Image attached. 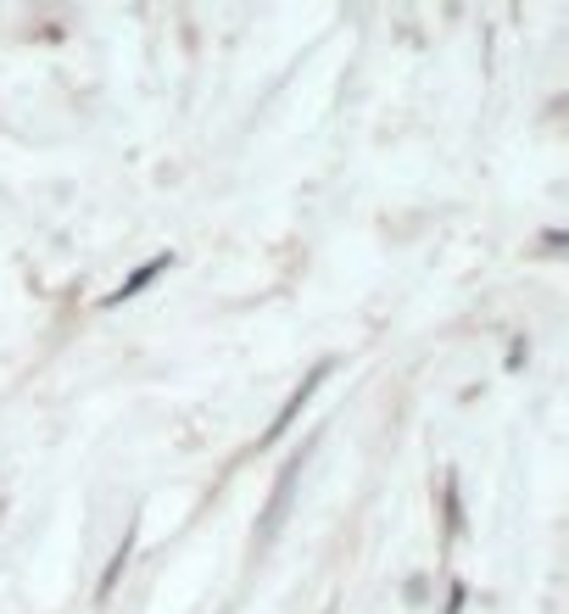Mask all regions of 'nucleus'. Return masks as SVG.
<instances>
[{
    "label": "nucleus",
    "instance_id": "nucleus-1",
    "mask_svg": "<svg viewBox=\"0 0 569 614\" xmlns=\"http://www.w3.org/2000/svg\"><path fill=\"white\" fill-rule=\"evenodd\" d=\"M329 369H336V358H324V363H318V369L307 374V381H302V386H296L291 397H284V408L274 413V424H268V431H263V447H268V442H279V436H284V431H291V424L302 419V408H307V397H313V392H318V386L329 381Z\"/></svg>",
    "mask_w": 569,
    "mask_h": 614
},
{
    "label": "nucleus",
    "instance_id": "nucleus-2",
    "mask_svg": "<svg viewBox=\"0 0 569 614\" xmlns=\"http://www.w3.org/2000/svg\"><path fill=\"white\" fill-rule=\"evenodd\" d=\"M168 268H173V252H157V257H146V263H140V268H134V274L123 279V286H118V291L107 297V308H123V302H134V297L146 291L157 274H168Z\"/></svg>",
    "mask_w": 569,
    "mask_h": 614
},
{
    "label": "nucleus",
    "instance_id": "nucleus-3",
    "mask_svg": "<svg viewBox=\"0 0 569 614\" xmlns=\"http://www.w3.org/2000/svg\"><path fill=\"white\" fill-rule=\"evenodd\" d=\"M296 475H302V453L284 463V475H279V486H274V497H268V519H263V537H274V526L284 519V503H291V486H296Z\"/></svg>",
    "mask_w": 569,
    "mask_h": 614
},
{
    "label": "nucleus",
    "instance_id": "nucleus-4",
    "mask_svg": "<svg viewBox=\"0 0 569 614\" xmlns=\"http://www.w3.org/2000/svg\"><path fill=\"white\" fill-rule=\"evenodd\" d=\"M123 564H129V542H123V547H118V558H112V564H107V576H101V603H107V598H112V587H118V576H123Z\"/></svg>",
    "mask_w": 569,
    "mask_h": 614
},
{
    "label": "nucleus",
    "instance_id": "nucleus-5",
    "mask_svg": "<svg viewBox=\"0 0 569 614\" xmlns=\"http://www.w3.org/2000/svg\"><path fill=\"white\" fill-rule=\"evenodd\" d=\"M463 598H469V587H463V581H452V598H447V614H463Z\"/></svg>",
    "mask_w": 569,
    "mask_h": 614
}]
</instances>
